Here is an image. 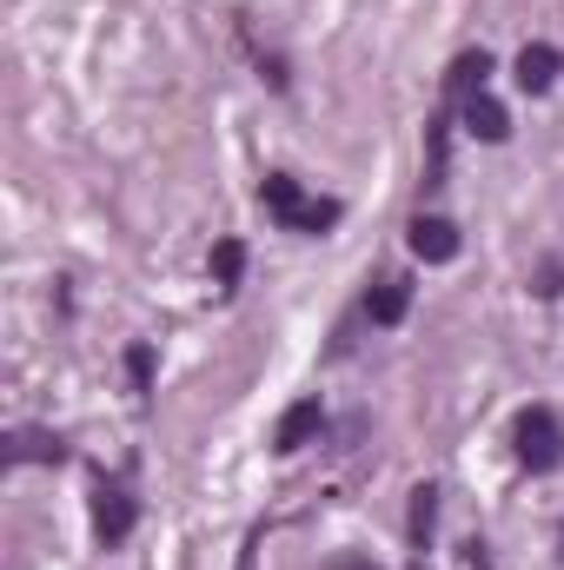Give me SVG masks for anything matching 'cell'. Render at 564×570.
Wrapping results in <instances>:
<instances>
[{"label":"cell","instance_id":"obj_14","mask_svg":"<svg viewBox=\"0 0 564 570\" xmlns=\"http://www.w3.org/2000/svg\"><path fill=\"white\" fill-rule=\"evenodd\" d=\"M127 385L153 392V345H127Z\"/></svg>","mask_w":564,"mask_h":570},{"label":"cell","instance_id":"obj_5","mask_svg":"<svg viewBox=\"0 0 564 570\" xmlns=\"http://www.w3.org/2000/svg\"><path fill=\"white\" fill-rule=\"evenodd\" d=\"M406 305H412V279L406 273H386V279H372V292H366V318L372 325H399Z\"/></svg>","mask_w":564,"mask_h":570},{"label":"cell","instance_id":"obj_8","mask_svg":"<svg viewBox=\"0 0 564 570\" xmlns=\"http://www.w3.org/2000/svg\"><path fill=\"white\" fill-rule=\"evenodd\" d=\"M465 127H471L485 146H505V140H512V114H505L492 94H471V100H465Z\"/></svg>","mask_w":564,"mask_h":570},{"label":"cell","instance_id":"obj_13","mask_svg":"<svg viewBox=\"0 0 564 570\" xmlns=\"http://www.w3.org/2000/svg\"><path fill=\"white\" fill-rule=\"evenodd\" d=\"M425 146H431V166H425V186H445V146H451V120L438 114L431 127H425Z\"/></svg>","mask_w":564,"mask_h":570},{"label":"cell","instance_id":"obj_6","mask_svg":"<svg viewBox=\"0 0 564 570\" xmlns=\"http://www.w3.org/2000/svg\"><path fill=\"white\" fill-rule=\"evenodd\" d=\"M558 73H564V53H558V47L532 40V47L518 53V87H525V94H552V87H558Z\"/></svg>","mask_w":564,"mask_h":570},{"label":"cell","instance_id":"obj_15","mask_svg":"<svg viewBox=\"0 0 564 570\" xmlns=\"http://www.w3.org/2000/svg\"><path fill=\"white\" fill-rule=\"evenodd\" d=\"M558 292H564V266L545 259V266H538V298H558Z\"/></svg>","mask_w":564,"mask_h":570},{"label":"cell","instance_id":"obj_4","mask_svg":"<svg viewBox=\"0 0 564 570\" xmlns=\"http://www.w3.org/2000/svg\"><path fill=\"white\" fill-rule=\"evenodd\" d=\"M406 239H412V253H419L425 266L458 259V226H451V219H438V213H419V219L406 226Z\"/></svg>","mask_w":564,"mask_h":570},{"label":"cell","instance_id":"obj_10","mask_svg":"<svg viewBox=\"0 0 564 570\" xmlns=\"http://www.w3.org/2000/svg\"><path fill=\"white\" fill-rule=\"evenodd\" d=\"M7 458H13V464H60L67 444H60L54 431H13V438H7Z\"/></svg>","mask_w":564,"mask_h":570},{"label":"cell","instance_id":"obj_2","mask_svg":"<svg viewBox=\"0 0 564 570\" xmlns=\"http://www.w3.org/2000/svg\"><path fill=\"white\" fill-rule=\"evenodd\" d=\"M512 438H518V464H525V471H558L564 464V425L545 412V405L518 412Z\"/></svg>","mask_w":564,"mask_h":570},{"label":"cell","instance_id":"obj_11","mask_svg":"<svg viewBox=\"0 0 564 570\" xmlns=\"http://www.w3.org/2000/svg\"><path fill=\"white\" fill-rule=\"evenodd\" d=\"M431 524H438V484H419L412 491V518H406V538H412L419 558H425V544H431Z\"/></svg>","mask_w":564,"mask_h":570},{"label":"cell","instance_id":"obj_16","mask_svg":"<svg viewBox=\"0 0 564 570\" xmlns=\"http://www.w3.org/2000/svg\"><path fill=\"white\" fill-rule=\"evenodd\" d=\"M325 570H379V564H366V558H332Z\"/></svg>","mask_w":564,"mask_h":570},{"label":"cell","instance_id":"obj_7","mask_svg":"<svg viewBox=\"0 0 564 570\" xmlns=\"http://www.w3.org/2000/svg\"><path fill=\"white\" fill-rule=\"evenodd\" d=\"M319 425H325L319 399H299V405H292V412L280 419V431H273V451H285V458H292V451H305V444L319 438Z\"/></svg>","mask_w":564,"mask_h":570},{"label":"cell","instance_id":"obj_3","mask_svg":"<svg viewBox=\"0 0 564 570\" xmlns=\"http://www.w3.org/2000/svg\"><path fill=\"white\" fill-rule=\"evenodd\" d=\"M134 518H140V504H134V491H127L120 478L94 491V531H100V544H107V551H114V544H127Z\"/></svg>","mask_w":564,"mask_h":570},{"label":"cell","instance_id":"obj_12","mask_svg":"<svg viewBox=\"0 0 564 570\" xmlns=\"http://www.w3.org/2000/svg\"><path fill=\"white\" fill-rule=\"evenodd\" d=\"M240 273H246V246H240V239H220V246H213V285L233 292Z\"/></svg>","mask_w":564,"mask_h":570},{"label":"cell","instance_id":"obj_9","mask_svg":"<svg viewBox=\"0 0 564 570\" xmlns=\"http://www.w3.org/2000/svg\"><path fill=\"white\" fill-rule=\"evenodd\" d=\"M485 73H492V53H485V47H471V53H458V60H451L445 94H451V100H471V94H485Z\"/></svg>","mask_w":564,"mask_h":570},{"label":"cell","instance_id":"obj_1","mask_svg":"<svg viewBox=\"0 0 564 570\" xmlns=\"http://www.w3.org/2000/svg\"><path fill=\"white\" fill-rule=\"evenodd\" d=\"M260 199H266V213L280 219L285 233H305V239H319V233H332V226L346 219L339 199H312V193H299L292 173H266V179H260Z\"/></svg>","mask_w":564,"mask_h":570}]
</instances>
